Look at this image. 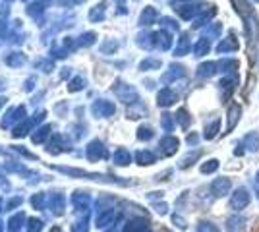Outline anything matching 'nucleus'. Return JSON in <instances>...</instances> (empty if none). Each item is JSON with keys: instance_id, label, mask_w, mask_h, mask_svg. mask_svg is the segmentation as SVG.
Wrapping results in <instances>:
<instances>
[{"instance_id": "1", "label": "nucleus", "mask_w": 259, "mask_h": 232, "mask_svg": "<svg viewBox=\"0 0 259 232\" xmlns=\"http://www.w3.org/2000/svg\"><path fill=\"white\" fill-rule=\"evenodd\" d=\"M249 203V192H247L246 188H238L234 192V196L230 199V207L234 209V211H240V209H244Z\"/></svg>"}, {"instance_id": "3", "label": "nucleus", "mask_w": 259, "mask_h": 232, "mask_svg": "<svg viewBox=\"0 0 259 232\" xmlns=\"http://www.w3.org/2000/svg\"><path fill=\"white\" fill-rule=\"evenodd\" d=\"M244 226V219L242 217H230L226 220V232H240Z\"/></svg>"}, {"instance_id": "7", "label": "nucleus", "mask_w": 259, "mask_h": 232, "mask_svg": "<svg viewBox=\"0 0 259 232\" xmlns=\"http://www.w3.org/2000/svg\"><path fill=\"white\" fill-rule=\"evenodd\" d=\"M217 167H219V165H217V161H211V165H205L201 171H203V172H213V171H217Z\"/></svg>"}, {"instance_id": "8", "label": "nucleus", "mask_w": 259, "mask_h": 232, "mask_svg": "<svg viewBox=\"0 0 259 232\" xmlns=\"http://www.w3.org/2000/svg\"><path fill=\"white\" fill-rule=\"evenodd\" d=\"M257 182H259V174H257Z\"/></svg>"}, {"instance_id": "5", "label": "nucleus", "mask_w": 259, "mask_h": 232, "mask_svg": "<svg viewBox=\"0 0 259 232\" xmlns=\"http://www.w3.org/2000/svg\"><path fill=\"white\" fill-rule=\"evenodd\" d=\"M198 232H219V228L213 222H199Z\"/></svg>"}, {"instance_id": "4", "label": "nucleus", "mask_w": 259, "mask_h": 232, "mask_svg": "<svg viewBox=\"0 0 259 232\" xmlns=\"http://www.w3.org/2000/svg\"><path fill=\"white\" fill-rule=\"evenodd\" d=\"M246 145L251 149V151H255L259 149V134H249L246 137Z\"/></svg>"}, {"instance_id": "6", "label": "nucleus", "mask_w": 259, "mask_h": 232, "mask_svg": "<svg viewBox=\"0 0 259 232\" xmlns=\"http://www.w3.org/2000/svg\"><path fill=\"white\" fill-rule=\"evenodd\" d=\"M238 112H240V109H238V107H234V109H232V112H230V126H228V128H234L236 118H238L236 114H238Z\"/></svg>"}, {"instance_id": "2", "label": "nucleus", "mask_w": 259, "mask_h": 232, "mask_svg": "<svg viewBox=\"0 0 259 232\" xmlns=\"http://www.w3.org/2000/svg\"><path fill=\"white\" fill-rule=\"evenodd\" d=\"M211 188H213V194H215V196H219V197L226 196L228 190H230V180H228V178H219V180L213 182Z\"/></svg>"}]
</instances>
